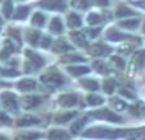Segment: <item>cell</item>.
Listing matches in <instances>:
<instances>
[{
  "instance_id": "60d3db41",
  "label": "cell",
  "mask_w": 145,
  "mask_h": 140,
  "mask_svg": "<svg viewBox=\"0 0 145 140\" xmlns=\"http://www.w3.org/2000/svg\"><path fill=\"white\" fill-rule=\"evenodd\" d=\"M120 94H121V96H123V97H126V98H130V99H134V98H135V96H134L133 93L130 92V90L123 89V88L120 90Z\"/></svg>"
},
{
  "instance_id": "ab89813d",
  "label": "cell",
  "mask_w": 145,
  "mask_h": 140,
  "mask_svg": "<svg viewBox=\"0 0 145 140\" xmlns=\"http://www.w3.org/2000/svg\"><path fill=\"white\" fill-rule=\"evenodd\" d=\"M9 35L12 36L13 38H15L18 42H20V33H19V31H18V29H13V28H9Z\"/></svg>"
},
{
  "instance_id": "4316f807",
  "label": "cell",
  "mask_w": 145,
  "mask_h": 140,
  "mask_svg": "<svg viewBox=\"0 0 145 140\" xmlns=\"http://www.w3.org/2000/svg\"><path fill=\"white\" fill-rule=\"evenodd\" d=\"M87 101H88V105L90 106H99L103 103V98L97 94H89L87 97Z\"/></svg>"
},
{
  "instance_id": "836d02e7",
  "label": "cell",
  "mask_w": 145,
  "mask_h": 140,
  "mask_svg": "<svg viewBox=\"0 0 145 140\" xmlns=\"http://www.w3.org/2000/svg\"><path fill=\"white\" fill-rule=\"evenodd\" d=\"M63 63H69V61H84V59L79 55H64L61 58Z\"/></svg>"
},
{
  "instance_id": "603a6c76",
  "label": "cell",
  "mask_w": 145,
  "mask_h": 140,
  "mask_svg": "<svg viewBox=\"0 0 145 140\" xmlns=\"http://www.w3.org/2000/svg\"><path fill=\"white\" fill-rule=\"evenodd\" d=\"M14 51V46H13V43L10 42L9 40L5 41V47L4 50L0 52V59H3V60H5V59H8L10 56V54Z\"/></svg>"
},
{
  "instance_id": "3957f363",
  "label": "cell",
  "mask_w": 145,
  "mask_h": 140,
  "mask_svg": "<svg viewBox=\"0 0 145 140\" xmlns=\"http://www.w3.org/2000/svg\"><path fill=\"white\" fill-rule=\"evenodd\" d=\"M41 80L48 85H52V87H59V85H61L65 82L64 77L59 71H56L55 69H51L48 73L41 75Z\"/></svg>"
},
{
  "instance_id": "83f0119b",
  "label": "cell",
  "mask_w": 145,
  "mask_h": 140,
  "mask_svg": "<svg viewBox=\"0 0 145 140\" xmlns=\"http://www.w3.org/2000/svg\"><path fill=\"white\" fill-rule=\"evenodd\" d=\"M13 13V3L12 0H5L4 4H3V14L7 18H9Z\"/></svg>"
},
{
  "instance_id": "5b68a950",
  "label": "cell",
  "mask_w": 145,
  "mask_h": 140,
  "mask_svg": "<svg viewBox=\"0 0 145 140\" xmlns=\"http://www.w3.org/2000/svg\"><path fill=\"white\" fill-rule=\"evenodd\" d=\"M40 7L48 9V10L63 12V10L66 9V1L65 0H41Z\"/></svg>"
},
{
  "instance_id": "2e32d148",
  "label": "cell",
  "mask_w": 145,
  "mask_h": 140,
  "mask_svg": "<svg viewBox=\"0 0 145 140\" xmlns=\"http://www.w3.org/2000/svg\"><path fill=\"white\" fill-rule=\"evenodd\" d=\"M35 124H38V118L33 117V116H31V115L23 116V117H20L19 120L17 121L18 126H31V125H35Z\"/></svg>"
},
{
  "instance_id": "d6986e66",
  "label": "cell",
  "mask_w": 145,
  "mask_h": 140,
  "mask_svg": "<svg viewBox=\"0 0 145 140\" xmlns=\"http://www.w3.org/2000/svg\"><path fill=\"white\" fill-rule=\"evenodd\" d=\"M118 24H120V27L126 28V29H135V28L140 24V20L139 19H125V20H121Z\"/></svg>"
},
{
  "instance_id": "4fadbf2b",
  "label": "cell",
  "mask_w": 145,
  "mask_h": 140,
  "mask_svg": "<svg viewBox=\"0 0 145 140\" xmlns=\"http://www.w3.org/2000/svg\"><path fill=\"white\" fill-rule=\"evenodd\" d=\"M68 50H71V46L64 40H57L52 45V51H55V52H65Z\"/></svg>"
},
{
  "instance_id": "f35d334b",
  "label": "cell",
  "mask_w": 145,
  "mask_h": 140,
  "mask_svg": "<svg viewBox=\"0 0 145 140\" xmlns=\"http://www.w3.org/2000/svg\"><path fill=\"white\" fill-rule=\"evenodd\" d=\"M0 74L4 75V77H17L19 73L15 71V70H10V69H1L0 68Z\"/></svg>"
},
{
  "instance_id": "8d00e7d4",
  "label": "cell",
  "mask_w": 145,
  "mask_h": 140,
  "mask_svg": "<svg viewBox=\"0 0 145 140\" xmlns=\"http://www.w3.org/2000/svg\"><path fill=\"white\" fill-rule=\"evenodd\" d=\"M111 60H112L113 65H115L116 68H118V69H123V68H125V60H122V59L118 58V56H113Z\"/></svg>"
},
{
  "instance_id": "8992f818",
  "label": "cell",
  "mask_w": 145,
  "mask_h": 140,
  "mask_svg": "<svg viewBox=\"0 0 145 140\" xmlns=\"http://www.w3.org/2000/svg\"><path fill=\"white\" fill-rule=\"evenodd\" d=\"M1 102H3V106L8 110H12V111H17L18 110V102H17V98L13 93H9V92H4L1 93Z\"/></svg>"
},
{
  "instance_id": "8fae6325",
  "label": "cell",
  "mask_w": 145,
  "mask_h": 140,
  "mask_svg": "<svg viewBox=\"0 0 145 140\" xmlns=\"http://www.w3.org/2000/svg\"><path fill=\"white\" fill-rule=\"evenodd\" d=\"M70 37L78 46H80V47H88V41L85 40V36L83 32H71Z\"/></svg>"
},
{
  "instance_id": "52a82bcc",
  "label": "cell",
  "mask_w": 145,
  "mask_h": 140,
  "mask_svg": "<svg viewBox=\"0 0 145 140\" xmlns=\"http://www.w3.org/2000/svg\"><path fill=\"white\" fill-rule=\"evenodd\" d=\"M89 54L92 56H106L111 54V48L108 46L102 45V43H95L89 47Z\"/></svg>"
},
{
  "instance_id": "9a60e30c",
  "label": "cell",
  "mask_w": 145,
  "mask_h": 140,
  "mask_svg": "<svg viewBox=\"0 0 145 140\" xmlns=\"http://www.w3.org/2000/svg\"><path fill=\"white\" fill-rule=\"evenodd\" d=\"M66 70L74 77H80V75L88 74L90 71L89 68H87V66H69V68H66Z\"/></svg>"
},
{
  "instance_id": "ac0fdd59",
  "label": "cell",
  "mask_w": 145,
  "mask_h": 140,
  "mask_svg": "<svg viewBox=\"0 0 145 140\" xmlns=\"http://www.w3.org/2000/svg\"><path fill=\"white\" fill-rule=\"evenodd\" d=\"M25 38L28 40L29 43H32V45H37L38 40H41V35H40L38 31L29 29V31H27V33H25Z\"/></svg>"
},
{
  "instance_id": "ee69618b",
  "label": "cell",
  "mask_w": 145,
  "mask_h": 140,
  "mask_svg": "<svg viewBox=\"0 0 145 140\" xmlns=\"http://www.w3.org/2000/svg\"><path fill=\"white\" fill-rule=\"evenodd\" d=\"M101 32L99 28H95V29H89V35L90 37H95V36H98V33Z\"/></svg>"
},
{
  "instance_id": "30bf717a",
  "label": "cell",
  "mask_w": 145,
  "mask_h": 140,
  "mask_svg": "<svg viewBox=\"0 0 145 140\" xmlns=\"http://www.w3.org/2000/svg\"><path fill=\"white\" fill-rule=\"evenodd\" d=\"M107 38L111 41L117 42V41H122V40H126V38H134V37L127 36V35H123V33L118 32V31L115 29V28H111V29H108V32H107Z\"/></svg>"
},
{
  "instance_id": "d590c367",
  "label": "cell",
  "mask_w": 145,
  "mask_h": 140,
  "mask_svg": "<svg viewBox=\"0 0 145 140\" xmlns=\"http://www.w3.org/2000/svg\"><path fill=\"white\" fill-rule=\"evenodd\" d=\"M101 20H102L101 15L95 14V13H92V14L88 15V23L89 24H98V23H101Z\"/></svg>"
},
{
  "instance_id": "cb8c5ba5",
  "label": "cell",
  "mask_w": 145,
  "mask_h": 140,
  "mask_svg": "<svg viewBox=\"0 0 145 140\" xmlns=\"http://www.w3.org/2000/svg\"><path fill=\"white\" fill-rule=\"evenodd\" d=\"M80 84L89 90H98V88H99L98 83L93 79H83V80H80Z\"/></svg>"
},
{
  "instance_id": "bcb514c9",
  "label": "cell",
  "mask_w": 145,
  "mask_h": 140,
  "mask_svg": "<svg viewBox=\"0 0 145 140\" xmlns=\"http://www.w3.org/2000/svg\"><path fill=\"white\" fill-rule=\"evenodd\" d=\"M0 140H8L5 136H3V135H0Z\"/></svg>"
},
{
  "instance_id": "74e56055",
  "label": "cell",
  "mask_w": 145,
  "mask_h": 140,
  "mask_svg": "<svg viewBox=\"0 0 145 140\" xmlns=\"http://www.w3.org/2000/svg\"><path fill=\"white\" fill-rule=\"evenodd\" d=\"M12 124V118L4 112H0V125H10Z\"/></svg>"
},
{
  "instance_id": "277c9868",
  "label": "cell",
  "mask_w": 145,
  "mask_h": 140,
  "mask_svg": "<svg viewBox=\"0 0 145 140\" xmlns=\"http://www.w3.org/2000/svg\"><path fill=\"white\" fill-rule=\"evenodd\" d=\"M90 116H93V117H95V118H101V120L110 121V122H121V120H122L118 115H116L115 112L107 110V108L93 111V112H90Z\"/></svg>"
},
{
  "instance_id": "7402d4cb",
  "label": "cell",
  "mask_w": 145,
  "mask_h": 140,
  "mask_svg": "<svg viewBox=\"0 0 145 140\" xmlns=\"http://www.w3.org/2000/svg\"><path fill=\"white\" fill-rule=\"evenodd\" d=\"M50 29H51V32L56 33V35H59V33L63 32V23H61L60 18H54V19L51 20Z\"/></svg>"
},
{
  "instance_id": "f1b7e54d",
  "label": "cell",
  "mask_w": 145,
  "mask_h": 140,
  "mask_svg": "<svg viewBox=\"0 0 145 140\" xmlns=\"http://www.w3.org/2000/svg\"><path fill=\"white\" fill-rule=\"evenodd\" d=\"M32 24L37 26V27H42L45 24V17L41 13H35L32 17Z\"/></svg>"
},
{
  "instance_id": "d6a6232c",
  "label": "cell",
  "mask_w": 145,
  "mask_h": 140,
  "mask_svg": "<svg viewBox=\"0 0 145 140\" xmlns=\"http://www.w3.org/2000/svg\"><path fill=\"white\" fill-rule=\"evenodd\" d=\"M40 134L37 133H25V134H22V135H19L15 140H36L40 138Z\"/></svg>"
},
{
  "instance_id": "7c38bea8",
  "label": "cell",
  "mask_w": 145,
  "mask_h": 140,
  "mask_svg": "<svg viewBox=\"0 0 145 140\" xmlns=\"http://www.w3.org/2000/svg\"><path fill=\"white\" fill-rule=\"evenodd\" d=\"M50 140H70V135L64 130H51L48 133Z\"/></svg>"
},
{
  "instance_id": "f6af8a7d",
  "label": "cell",
  "mask_w": 145,
  "mask_h": 140,
  "mask_svg": "<svg viewBox=\"0 0 145 140\" xmlns=\"http://www.w3.org/2000/svg\"><path fill=\"white\" fill-rule=\"evenodd\" d=\"M97 3L99 5H107L108 4V0H97Z\"/></svg>"
},
{
  "instance_id": "7bdbcfd3",
  "label": "cell",
  "mask_w": 145,
  "mask_h": 140,
  "mask_svg": "<svg viewBox=\"0 0 145 140\" xmlns=\"http://www.w3.org/2000/svg\"><path fill=\"white\" fill-rule=\"evenodd\" d=\"M136 63H139V66L140 68H143V63H144V52H139L138 56L135 58Z\"/></svg>"
},
{
  "instance_id": "6da1fadb",
  "label": "cell",
  "mask_w": 145,
  "mask_h": 140,
  "mask_svg": "<svg viewBox=\"0 0 145 140\" xmlns=\"http://www.w3.org/2000/svg\"><path fill=\"white\" fill-rule=\"evenodd\" d=\"M127 135H135V133L130 130H112V129H106V128H93L89 129L84 133L85 138H95V139H117L123 138Z\"/></svg>"
},
{
  "instance_id": "44dd1931",
  "label": "cell",
  "mask_w": 145,
  "mask_h": 140,
  "mask_svg": "<svg viewBox=\"0 0 145 140\" xmlns=\"http://www.w3.org/2000/svg\"><path fill=\"white\" fill-rule=\"evenodd\" d=\"M68 24H69V27H71V28L80 27V26H82V19H80V17L78 14L70 13L68 17Z\"/></svg>"
},
{
  "instance_id": "9c48e42d",
  "label": "cell",
  "mask_w": 145,
  "mask_h": 140,
  "mask_svg": "<svg viewBox=\"0 0 145 140\" xmlns=\"http://www.w3.org/2000/svg\"><path fill=\"white\" fill-rule=\"evenodd\" d=\"M40 103H41V97H38V96H27V97H24L22 99V105L25 110L36 107Z\"/></svg>"
},
{
  "instance_id": "7a4b0ae2",
  "label": "cell",
  "mask_w": 145,
  "mask_h": 140,
  "mask_svg": "<svg viewBox=\"0 0 145 140\" xmlns=\"http://www.w3.org/2000/svg\"><path fill=\"white\" fill-rule=\"evenodd\" d=\"M25 56L28 58V63L25 64V71L27 73L36 71L45 64V60L42 59V56H40L37 52H35L32 50L25 51Z\"/></svg>"
},
{
  "instance_id": "ba28073f",
  "label": "cell",
  "mask_w": 145,
  "mask_h": 140,
  "mask_svg": "<svg viewBox=\"0 0 145 140\" xmlns=\"http://www.w3.org/2000/svg\"><path fill=\"white\" fill-rule=\"evenodd\" d=\"M59 103L63 107H72V106H75L78 103V97L75 94H71V93L63 94L59 98Z\"/></svg>"
},
{
  "instance_id": "e575fe53",
  "label": "cell",
  "mask_w": 145,
  "mask_h": 140,
  "mask_svg": "<svg viewBox=\"0 0 145 140\" xmlns=\"http://www.w3.org/2000/svg\"><path fill=\"white\" fill-rule=\"evenodd\" d=\"M112 101V106L116 108L117 111H121V110H123V108L126 107V103L123 102V101H121V99H118V98H113V99H111Z\"/></svg>"
},
{
  "instance_id": "b9f144b4",
  "label": "cell",
  "mask_w": 145,
  "mask_h": 140,
  "mask_svg": "<svg viewBox=\"0 0 145 140\" xmlns=\"http://www.w3.org/2000/svg\"><path fill=\"white\" fill-rule=\"evenodd\" d=\"M41 46H42V47H50L51 46V40L48 37H43V38H41Z\"/></svg>"
},
{
  "instance_id": "f546056e",
  "label": "cell",
  "mask_w": 145,
  "mask_h": 140,
  "mask_svg": "<svg viewBox=\"0 0 145 140\" xmlns=\"http://www.w3.org/2000/svg\"><path fill=\"white\" fill-rule=\"evenodd\" d=\"M115 87H116V83L113 79H107L103 83V90H105L106 93H108V94H111V93L115 90Z\"/></svg>"
},
{
  "instance_id": "1f68e13d",
  "label": "cell",
  "mask_w": 145,
  "mask_h": 140,
  "mask_svg": "<svg viewBox=\"0 0 145 140\" xmlns=\"http://www.w3.org/2000/svg\"><path fill=\"white\" fill-rule=\"evenodd\" d=\"M93 66H94V69L97 70L98 73H101V74H108V69H107V66L105 65L103 61L95 60L94 63H93Z\"/></svg>"
},
{
  "instance_id": "4dcf8cb0",
  "label": "cell",
  "mask_w": 145,
  "mask_h": 140,
  "mask_svg": "<svg viewBox=\"0 0 145 140\" xmlns=\"http://www.w3.org/2000/svg\"><path fill=\"white\" fill-rule=\"evenodd\" d=\"M71 5L76 9H87L90 5V0H72Z\"/></svg>"
},
{
  "instance_id": "484cf974",
  "label": "cell",
  "mask_w": 145,
  "mask_h": 140,
  "mask_svg": "<svg viewBox=\"0 0 145 140\" xmlns=\"http://www.w3.org/2000/svg\"><path fill=\"white\" fill-rule=\"evenodd\" d=\"M116 15L118 18H123V17H130V15H135V12H133L131 9H129L127 7H120L116 12Z\"/></svg>"
},
{
  "instance_id": "5bb4252c",
  "label": "cell",
  "mask_w": 145,
  "mask_h": 140,
  "mask_svg": "<svg viewBox=\"0 0 145 140\" xmlns=\"http://www.w3.org/2000/svg\"><path fill=\"white\" fill-rule=\"evenodd\" d=\"M87 122H88V118L87 117H84V116H83V117H79L78 120H75L74 122H72V125L70 128L71 131L74 134H78L79 131H82V129L84 128L85 125H87Z\"/></svg>"
},
{
  "instance_id": "e0dca14e",
  "label": "cell",
  "mask_w": 145,
  "mask_h": 140,
  "mask_svg": "<svg viewBox=\"0 0 145 140\" xmlns=\"http://www.w3.org/2000/svg\"><path fill=\"white\" fill-rule=\"evenodd\" d=\"M18 88L23 92H27V90H32L36 88V82L32 79H23L18 83Z\"/></svg>"
},
{
  "instance_id": "7dc6e473",
  "label": "cell",
  "mask_w": 145,
  "mask_h": 140,
  "mask_svg": "<svg viewBox=\"0 0 145 140\" xmlns=\"http://www.w3.org/2000/svg\"><path fill=\"white\" fill-rule=\"evenodd\" d=\"M0 1H1V0H0Z\"/></svg>"
},
{
  "instance_id": "ffe728a7",
  "label": "cell",
  "mask_w": 145,
  "mask_h": 140,
  "mask_svg": "<svg viewBox=\"0 0 145 140\" xmlns=\"http://www.w3.org/2000/svg\"><path fill=\"white\" fill-rule=\"evenodd\" d=\"M75 116V112H65V113H60V115L55 116V118H54V121H55L56 124H65L68 122V121H70L72 117Z\"/></svg>"
},
{
  "instance_id": "d4e9b609",
  "label": "cell",
  "mask_w": 145,
  "mask_h": 140,
  "mask_svg": "<svg viewBox=\"0 0 145 140\" xmlns=\"http://www.w3.org/2000/svg\"><path fill=\"white\" fill-rule=\"evenodd\" d=\"M28 13H29V8L28 7H19L17 8V10H15V14H14V19H24V18H27Z\"/></svg>"
}]
</instances>
